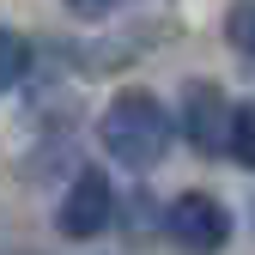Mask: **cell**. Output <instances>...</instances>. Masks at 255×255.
<instances>
[{
    "mask_svg": "<svg viewBox=\"0 0 255 255\" xmlns=\"http://www.w3.org/2000/svg\"><path fill=\"white\" fill-rule=\"evenodd\" d=\"M98 140L104 152L116 158L122 170H152V164H164V152L176 140V116L152 98V91L140 85H128L110 98V110L98 116Z\"/></svg>",
    "mask_w": 255,
    "mask_h": 255,
    "instance_id": "cell-1",
    "label": "cell"
},
{
    "mask_svg": "<svg viewBox=\"0 0 255 255\" xmlns=\"http://www.w3.org/2000/svg\"><path fill=\"white\" fill-rule=\"evenodd\" d=\"M110 219H116V188H110V176L91 170V164L73 170L67 195H61V207H55V231L67 237V243H91V237L110 231Z\"/></svg>",
    "mask_w": 255,
    "mask_h": 255,
    "instance_id": "cell-2",
    "label": "cell"
},
{
    "mask_svg": "<svg viewBox=\"0 0 255 255\" xmlns=\"http://www.w3.org/2000/svg\"><path fill=\"white\" fill-rule=\"evenodd\" d=\"M176 134L195 146L201 158L231 152V104H225V91H219L213 79H188V85H182V104H176Z\"/></svg>",
    "mask_w": 255,
    "mask_h": 255,
    "instance_id": "cell-3",
    "label": "cell"
},
{
    "mask_svg": "<svg viewBox=\"0 0 255 255\" xmlns=\"http://www.w3.org/2000/svg\"><path fill=\"white\" fill-rule=\"evenodd\" d=\"M164 231L182 255H219L231 243V213L213 195H176L170 213H164Z\"/></svg>",
    "mask_w": 255,
    "mask_h": 255,
    "instance_id": "cell-4",
    "label": "cell"
},
{
    "mask_svg": "<svg viewBox=\"0 0 255 255\" xmlns=\"http://www.w3.org/2000/svg\"><path fill=\"white\" fill-rule=\"evenodd\" d=\"M24 73H30V43L12 24H0V98H6L12 85H24Z\"/></svg>",
    "mask_w": 255,
    "mask_h": 255,
    "instance_id": "cell-5",
    "label": "cell"
},
{
    "mask_svg": "<svg viewBox=\"0 0 255 255\" xmlns=\"http://www.w3.org/2000/svg\"><path fill=\"white\" fill-rule=\"evenodd\" d=\"M225 37L243 61H255V0H231V12H225Z\"/></svg>",
    "mask_w": 255,
    "mask_h": 255,
    "instance_id": "cell-6",
    "label": "cell"
},
{
    "mask_svg": "<svg viewBox=\"0 0 255 255\" xmlns=\"http://www.w3.org/2000/svg\"><path fill=\"white\" fill-rule=\"evenodd\" d=\"M231 158L255 170V98L231 110Z\"/></svg>",
    "mask_w": 255,
    "mask_h": 255,
    "instance_id": "cell-7",
    "label": "cell"
},
{
    "mask_svg": "<svg viewBox=\"0 0 255 255\" xmlns=\"http://www.w3.org/2000/svg\"><path fill=\"white\" fill-rule=\"evenodd\" d=\"M61 6H67L73 18H85V24H91V18H110V12H122L128 0H61Z\"/></svg>",
    "mask_w": 255,
    "mask_h": 255,
    "instance_id": "cell-8",
    "label": "cell"
}]
</instances>
